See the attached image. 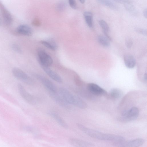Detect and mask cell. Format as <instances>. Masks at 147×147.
<instances>
[{"label":"cell","mask_w":147,"mask_h":147,"mask_svg":"<svg viewBox=\"0 0 147 147\" xmlns=\"http://www.w3.org/2000/svg\"><path fill=\"white\" fill-rule=\"evenodd\" d=\"M115 2L124 4L132 3V0H112Z\"/></svg>","instance_id":"obj_31"},{"label":"cell","mask_w":147,"mask_h":147,"mask_svg":"<svg viewBox=\"0 0 147 147\" xmlns=\"http://www.w3.org/2000/svg\"><path fill=\"white\" fill-rule=\"evenodd\" d=\"M41 67L45 72L53 80L59 83L62 82V80L61 77L55 72L49 68V67Z\"/></svg>","instance_id":"obj_12"},{"label":"cell","mask_w":147,"mask_h":147,"mask_svg":"<svg viewBox=\"0 0 147 147\" xmlns=\"http://www.w3.org/2000/svg\"><path fill=\"white\" fill-rule=\"evenodd\" d=\"M12 72L13 76L16 79L28 85L33 84V80L20 69L14 67L12 69Z\"/></svg>","instance_id":"obj_2"},{"label":"cell","mask_w":147,"mask_h":147,"mask_svg":"<svg viewBox=\"0 0 147 147\" xmlns=\"http://www.w3.org/2000/svg\"><path fill=\"white\" fill-rule=\"evenodd\" d=\"M147 9H144L143 11V15L144 17L146 18L147 17Z\"/></svg>","instance_id":"obj_33"},{"label":"cell","mask_w":147,"mask_h":147,"mask_svg":"<svg viewBox=\"0 0 147 147\" xmlns=\"http://www.w3.org/2000/svg\"><path fill=\"white\" fill-rule=\"evenodd\" d=\"M40 43L47 48L51 50L55 51L57 47V46L56 42L52 39H49L47 41L41 40Z\"/></svg>","instance_id":"obj_19"},{"label":"cell","mask_w":147,"mask_h":147,"mask_svg":"<svg viewBox=\"0 0 147 147\" xmlns=\"http://www.w3.org/2000/svg\"><path fill=\"white\" fill-rule=\"evenodd\" d=\"M36 77L41 82L49 92H53L57 91L55 86L48 79L39 75H36Z\"/></svg>","instance_id":"obj_9"},{"label":"cell","mask_w":147,"mask_h":147,"mask_svg":"<svg viewBox=\"0 0 147 147\" xmlns=\"http://www.w3.org/2000/svg\"><path fill=\"white\" fill-rule=\"evenodd\" d=\"M18 88L21 96L26 102L32 105L36 103L37 101L35 97L27 92L21 84H18Z\"/></svg>","instance_id":"obj_5"},{"label":"cell","mask_w":147,"mask_h":147,"mask_svg":"<svg viewBox=\"0 0 147 147\" xmlns=\"http://www.w3.org/2000/svg\"><path fill=\"white\" fill-rule=\"evenodd\" d=\"M3 16L4 20L6 24L10 25L13 22V18L9 13L5 10L3 12Z\"/></svg>","instance_id":"obj_21"},{"label":"cell","mask_w":147,"mask_h":147,"mask_svg":"<svg viewBox=\"0 0 147 147\" xmlns=\"http://www.w3.org/2000/svg\"><path fill=\"white\" fill-rule=\"evenodd\" d=\"M11 48L16 52L19 54L22 53V51L20 47L16 43H12L11 45Z\"/></svg>","instance_id":"obj_25"},{"label":"cell","mask_w":147,"mask_h":147,"mask_svg":"<svg viewBox=\"0 0 147 147\" xmlns=\"http://www.w3.org/2000/svg\"><path fill=\"white\" fill-rule=\"evenodd\" d=\"M73 105L82 109H84L87 107V105L85 102L79 97L75 95Z\"/></svg>","instance_id":"obj_17"},{"label":"cell","mask_w":147,"mask_h":147,"mask_svg":"<svg viewBox=\"0 0 147 147\" xmlns=\"http://www.w3.org/2000/svg\"><path fill=\"white\" fill-rule=\"evenodd\" d=\"M38 61L41 67H49L52 64L53 60L50 56L43 49L37 50Z\"/></svg>","instance_id":"obj_3"},{"label":"cell","mask_w":147,"mask_h":147,"mask_svg":"<svg viewBox=\"0 0 147 147\" xmlns=\"http://www.w3.org/2000/svg\"><path fill=\"white\" fill-rule=\"evenodd\" d=\"M98 24L102 28L105 36L111 41V38L109 33L110 30L109 26L107 23L103 20H100L98 21Z\"/></svg>","instance_id":"obj_16"},{"label":"cell","mask_w":147,"mask_h":147,"mask_svg":"<svg viewBox=\"0 0 147 147\" xmlns=\"http://www.w3.org/2000/svg\"><path fill=\"white\" fill-rule=\"evenodd\" d=\"M75 82L76 84L79 86H80L81 84V82L79 78L78 77H76L75 78Z\"/></svg>","instance_id":"obj_32"},{"label":"cell","mask_w":147,"mask_h":147,"mask_svg":"<svg viewBox=\"0 0 147 147\" xmlns=\"http://www.w3.org/2000/svg\"><path fill=\"white\" fill-rule=\"evenodd\" d=\"M98 40L99 43L103 46L108 47L110 45L111 41L105 36H98Z\"/></svg>","instance_id":"obj_23"},{"label":"cell","mask_w":147,"mask_h":147,"mask_svg":"<svg viewBox=\"0 0 147 147\" xmlns=\"http://www.w3.org/2000/svg\"><path fill=\"white\" fill-rule=\"evenodd\" d=\"M16 31L18 34L28 36H31L33 33L31 28L26 24H22L18 26Z\"/></svg>","instance_id":"obj_11"},{"label":"cell","mask_w":147,"mask_h":147,"mask_svg":"<svg viewBox=\"0 0 147 147\" xmlns=\"http://www.w3.org/2000/svg\"><path fill=\"white\" fill-rule=\"evenodd\" d=\"M78 128L83 133L94 138L101 140L110 141L114 143L122 142L125 140L122 136L114 134H105L87 128L80 123L77 124Z\"/></svg>","instance_id":"obj_1"},{"label":"cell","mask_w":147,"mask_h":147,"mask_svg":"<svg viewBox=\"0 0 147 147\" xmlns=\"http://www.w3.org/2000/svg\"><path fill=\"white\" fill-rule=\"evenodd\" d=\"M98 2L111 9L117 10L118 6L110 0H96Z\"/></svg>","instance_id":"obj_20"},{"label":"cell","mask_w":147,"mask_h":147,"mask_svg":"<svg viewBox=\"0 0 147 147\" xmlns=\"http://www.w3.org/2000/svg\"><path fill=\"white\" fill-rule=\"evenodd\" d=\"M32 24L34 26L38 27L41 25V22L38 18H35L32 21Z\"/></svg>","instance_id":"obj_30"},{"label":"cell","mask_w":147,"mask_h":147,"mask_svg":"<svg viewBox=\"0 0 147 147\" xmlns=\"http://www.w3.org/2000/svg\"><path fill=\"white\" fill-rule=\"evenodd\" d=\"M49 114L62 127L65 128L68 127L67 124L58 114L54 112H51L49 113Z\"/></svg>","instance_id":"obj_15"},{"label":"cell","mask_w":147,"mask_h":147,"mask_svg":"<svg viewBox=\"0 0 147 147\" xmlns=\"http://www.w3.org/2000/svg\"><path fill=\"white\" fill-rule=\"evenodd\" d=\"M124 61L125 66L128 68L132 69L135 66L136 60L134 57L131 55H125L124 56Z\"/></svg>","instance_id":"obj_14"},{"label":"cell","mask_w":147,"mask_h":147,"mask_svg":"<svg viewBox=\"0 0 147 147\" xmlns=\"http://www.w3.org/2000/svg\"><path fill=\"white\" fill-rule=\"evenodd\" d=\"M49 92L51 98L59 105L66 109L69 107V105L65 101L59 93L57 92V91Z\"/></svg>","instance_id":"obj_8"},{"label":"cell","mask_w":147,"mask_h":147,"mask_svg":"<svg viewBox=\"0 0 147 147\" xmlns=\"http://www.w3.org/2000/svg\"><path fill=\"white\" fill-rule=\"evenodd\" d=\"M69 5L72 9H76L77 8V4L75 0H68Z\"/></svg>","instance_id":"obj_29"},{"label":"cell","mask_w":147,"mask_h":147,"mask_svg":"<svg viewBox=\"0 0 147 147\" xmlns=\"http://www.w3.org/2000/svg\"><path fill=\"white\" fill-rule=\"evenodd\" d=\"M1 20L0 19V26H1Z\"/></svg>","instance_id":"obj_36"},{"label":"cell","mask_w":147,"mask_h":147,"mask_svg":"<svg viewBox=\"0 0 147 147\" xmlns=\"http://www.w3.org/2000/svg\"><path fill=\"white\" fill-rule=\"evenodd\" d=\"M88 91L95 96L105 95L107 94L106 91L98 85L93 83H90L87 85Z\"/></svg>","instance_id":"obj_7"},{"label":"cell","mask_w":147,"mask_h":147,"mask_svg":"<svg viewBox=\"0 0 147 147\" xmlns=\"http://www.w3.org/2000/svg\"><path fill=\"white\" fill-rule=\"evenodd\" d=\"M83 15L87 25L89 28H92L93 18L92 13L90 11H85Z\"/></svg>","instance_id":"obj_18"},{"label":"cell","mask_w":147,"mask_h":147,"mask_svg":"<svg viewBox=\"0 0 147 147\" xmlns=\"http://www.w3.org/2000/svg\"><path fill=\"white\" fill-rule=\"evenodd\" d=\"M59 92L68 104L73 105L75 95H73L67 90L64 88H60Z\"/></svg>","instance_id":"obj_10"},{"label":"cell","mask_w":147,"mask_h":147,"mask_svg":"<svg viewBox=\"0 0 147 147\" xmlns=\"http://www.w3.org/2000/svg\"><path fill=\"white\" fill-rule=\"evenodd\" d=\"M124 6L125 9L130 12H133L135 10V7L132 3L124 4Z\"/></svg>","instance_id":"obj_26"},{"label":"cell","mask_w":147,"mask_h":147,"mask_svg":"<svg viewBox=\"0 0 147 147\" xmlns=\"http://www.w3.org/2000/svg\"><path fill=\"white\" fill-rule=\"evenodd\" d=\"M70 144L74 147H88L92 145V144L82 140L76 138H71L69 140Z\"/></svg>","instance_id":"obj_13"},{"label":"cell","mask_w":147,"mask_h":147,"mask_svg":"<svg viewBox=\"0 0 147 147\" xmlns=\"http://www.w3.org/2000/svg\"><path fill=\"white\" fill-rule=\"evenodd\" d=\"M135 30L139 34L144 35H146L147 30L146 29L137 28H135Z\"/></svg>","instance_id":"obj_28"},{"label":"cell","mask_w":147,"mask_h":147,"mask_svg":"<svg viewBox=\"0 0 147 147\" xmlns=\"http://www.w3.org/2000/svg\"><path fill=\"white\" fill-rule=\"evenodd\" d=\"M144 142L142 138H137L132 140L114 143V144L116 146L122 147H137L141 146Z\"/></svg>","instance_id":"obj_6"},{"label":"cell","mask_w":147,"mask_h":147,"mask_svg":"<svg viewBox=\"0 0 147 147\" xmlns=\"http://www.w3.org/2000/svg\"><path fill=\"white\" fill-rule=\"evenodd\" d=\"M66 7V4L63 1H61L58 3L56 5V9L59 11H63Z\"/></svg>","instance_id":"obj_24"},{"label":"cell","mask_w":147,"mask_h":147,"mask_svg":"<svg viewBox=\"0 0 147 147\" xmlns=\"http://www.w3.org/2000/svg\"><path fill=\"white\" fill-rule=\"evenodd\" d=\"M81 3L84 4L85 2V0H78Z\"/></svg>","instance_id":"obj_35"},{"label":"cell","mask_w":147,"mask_h":147,"mask_svg":"<svg viewBox=\"0 0 147 147\" xmlns=\"http://www.w3.org/2000/svg\"><path fill=\"white\" fill-rule=\"evenodd\" d=\"M125 44L127 48H130L133 45V41L131 38L129 37L126 38Z\"/></svg>","instance_id":"obj_27"},{"label":"cell","mask_w":147,"mask_h":147,"mask_svg":"<svg viewBox=\"0 0 147 147\" xmlns=\"http://www.w3.org/2000/svg\"><path fill=\"white\" fill-rule=\"evenodd\" d=\"M139 113V110L137 107H133L128 111L123 112L119 120L125 122L134 120L138 117Z\"/></svg>","instance_id":"obj_4"},{"label":"cell","mask_w":147,"mask_h":147,"mask_svg":"<svg viewBox=\"0 0 147 147\" xmlns=\"http://www.w3.org/2000/svg\"><path fill=\"white\" fill-rule=\"evenodd\" d=\"M144 80L146 81L147 80V74L146 73L144 74Z\"/></svg>","instance_id":"obj_34"},{"label":"cell","mask_w":147,"mask_h":147,"mask_svg":"<svg viewBox=\"0 0 147 147\" xmlns=\"http://www.w3.org/2000/svg\"><path fill=\"white\" fill-rule=\"evenodd\" d=\"M122 94L121 91L117 88H112L110 91L111 96L114 99H117L120 98Z\"/></svg>","instance_id":"obj_22"}]
</instances>
